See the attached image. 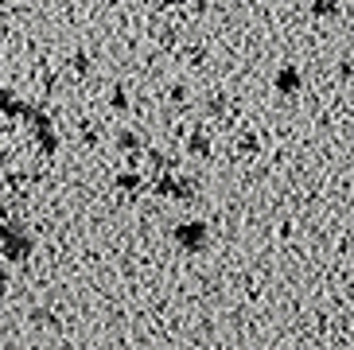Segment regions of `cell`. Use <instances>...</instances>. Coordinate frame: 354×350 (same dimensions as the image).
<instances>
[{
  "mask_svg": "<svg viewBox=\"0 0 354 350\" xmlns=\"http://www.w3.org/2000/svg\"><path fill=\"white\" fill-rule=\"evenodd\" d=\"M0 253L8 261H28L35 253V237L20 226V222H12V218H0Z\"/></svg>",
  "mask_w": 354,
  "mask_h": 350,
  "instance_id": "1",
  "label": "cell"
},
{
  "mask_svg": "<svg viewBox=\"0 0 354 350\" xmlns=\"http://www.w3.org/2000/svg\"><path fill=\"white\" fill-rule=\"evenodd\" d=\"M171 241H176L183 253H203L210 246V226L207 222H198V218H187V222H179L171 230Z\"/></svg>",
  "mask_w": 354,
  "mask_h": 350,
  "instance_id": "2",
  "label": "cell"
},
{
  "mask_svg": "<svg viewBox=\"0 0 354 350\" xmlns=\"http://www.w3.org/2000/svg\"><path fill=\"white\" fill-rule=\"evenodd\" d=\"M195 191H198V183H195V175H183V172H171V175H160L156 179V195H164V199H171V203H191L195 199Z\"/></svg>",
  "mask_w": 354,
  "mask_h": 350,
  "instance_id": "3",
  "label": "cell"
},
{
  "mask_svg": "<svg viewBox=\"0 0 354 350\" xmlns=\"http://www.w3.org/2000/svg\"><path fill=\"white\" fill-rule=\"evenodd\" d=\"M300 86H304L300 66H281V71H277V93H296Z\"/></svg>",
  "mask_w": 354,
  "mask_h": 350,
  "instance_id": "4",
  "label": "cell"
},
{
  "mask_svg": "<svg viewBox=\"0 0 354 350\" xmlns=\"http://www.w3.org/2000/svg\"><path fill=\"white\" fill-rule=\"evenodd\" d=\"M0 113H8V117H24V113H28V105L20 102V93L8 90L4 82H0Z\"/></svg>",
  "mask_w": 354,
  "mask_h": 350,
  "instance_id": "5",
  "label": "cell"
},
{
  "mask_svg": "<svg viewBox=\"0 0 354 350\" xmlns=\"http://www.w3.org/2000/svg\"><path fill=\"white\" fill-rule=\"evenodd\" d=\"M187 152L191 156H210V136L207 133H191L187 136Z\"/></svg>",
  "mask_w": 354,
  "mask_h": 350,
  "instance_id": "6",
  "label": "cell"
},
{
  "mask_svg": "<svg viewBox=\"0 0 354 350\" xmlns=\"http://www.w3.org/2000/svg\"><path fill=\"white\" fill-rule=\"evenodd\" d=\"M117 148L133 156V152H140V148H145V140H140L136 133H117Z\"/></svg>",
  "mask_w": 354,
  "mask_h": 350,
  "instance_id": "7",
  "label": "cell"
},
{
  "mask_svg": "<svg viewBox=\"0 0 354 350\" xmlns=\"http://www.w3.org/2000/svg\"><path fill=\"white\" fill-rule=\"evenodd\" d=\"M312 16H339V0H315L312 4Z\"/></svg>",
  "mask_w": 354,
  "mask_h": 350,
  "instance_id": "8",
  "label": "cell"
},
{
  "mask_svg": "<svg viewBox=\"0 0 354 350\" xmlns=\"http://www.w3.org/2000/svg\"><path fill=\"white\" fill-rule=\"evenodd\" d=\"M117 187H121V191H133V187L140 191V175H136V172H121V175H117Z\"/></svg>",
  "mask_w": 354,
  "mask_h": 350,
  "instance_id": "9",
  "label": "cell"
},
{
  "mask_svg": "<svg viewBox=\"0 0 354 350\" xmlns=\"http://www.w3.org/2000/svg\"><path fill=\"white\" fill-rule=\"evenodd\" d=\"M109 102H113L117 109H125V105H129V98H125V90H113V98H109Z\"/></svg>",
  "mask_w": 354,
  "mask_h": 350,
  "instance_id": "10",
  "label": "cell"
},
{
  "mask_svg": "<svg viewBox=\"0 0 354 350\" xmlns=\"http://www.w3.org/2000/svg\"><path fill=\"white\" fill-rule=\"evenodd\" d=\"M12 277H8V268H0V300H4V292H8Z\"/></svg>",
  "mask_w": 354,
  "mask_h": 350,
  "instance_id": "11",
  "label": "cell"
},
{
  "mask_svg": "<svg viewBox=\"0 0 354 350\" xmlns=\"http://www.w3.org/2000/svg\"><path fill=\"white\" fill-rule=\"evenodd\" d=\"M160 4H183V0H160Z\"/></svg>",
  "mask_w": 354,
  "mask_h": 350,
  "instance_id": "12",
  "label": "cell"
}]
</instances>
